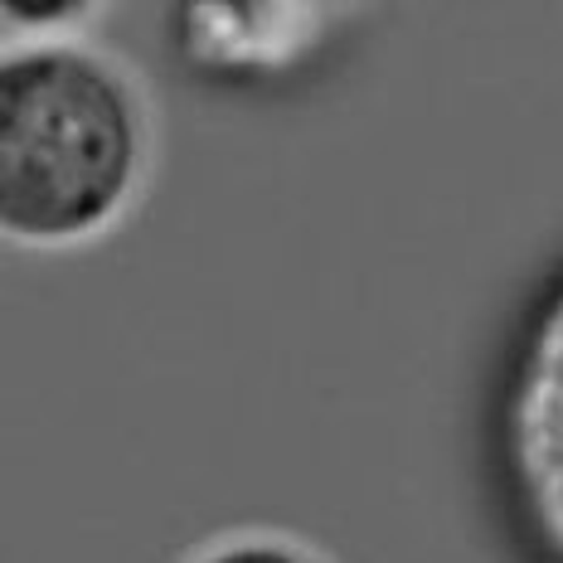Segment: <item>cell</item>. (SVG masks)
Segmentation results:
<instances>
[{"mask_svg":"<svg viewBox=\"0 0 563 563\" xmlns=\"http://www.w3.org/2000/svg\"><path fill=\"white\" fill-rule=\"evenodd\" d=\"M195 563H321L307 554L291 539H267V534H243V539H224V544L205 549Z\"/></svg>","mask_w":563,"mask_h":563,"instance_id":"obj_3","label":"cell"},{"mask_svg":"<svg viewBox=\"0 0 563 563\" xmlns=\"http://www.w3.org/2000/svg\"><path fill=\"white\" fill-rule=\"evenodd\" d=\"M98 0H0V15L25 30H64L84 20Z\"/></svg>","mask_w":563,"mask_h":563,"instance_id":"obj_4","label":"cell"},{"mask_svg":"<svg viewBox=\"0 0 563 563\" xmlns=\"http://www.w3.org/2000/svg\"><path fill=\"white\" fill-rule=\"evenodd\" d=\"M141 161V102L102 54L68 40L0 54V239H98L132 205Z\"/></svg>","mask_w":563,"mask_h":563,"instance_id":"obj_1","label":"cell"},{"mask_svg":"<svg viewBox=\"0 0 563 563\" xmlns=\"http://www.w3.org/2000/svg\"><path fill=\"white\" fill-rule=\"evenodd\" d=\"M510 500L544 563H563V282L525 331L500 408Z\"/></svg>","mask_w":563,"mask_h":563,"instance_id":"obj_2","label":"cell"}]
</instances>
